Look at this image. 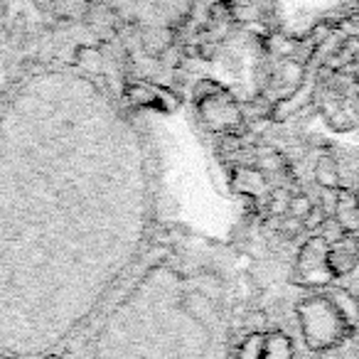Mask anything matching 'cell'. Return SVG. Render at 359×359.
<instances>
[{
  "label": "cell",
  "mask_w": 359,
  "mask_h": 359,
  "mask_svg": "<svg viewBox=\"0 0 359 359\" xmlns=\"http://www.w3.org/2000/svg\"><path fill=\"white\" fill-rule=\"evenodd\" d=\"M334 219L342 224L344 231L354 234L359 229V207H357V200H354L352 190L347 187H339L337 190V205H334Z\"/></svg>",
  "instance_id": "1"
},
{
  "label": "cell",
  "mask_w": 359,
  "mask_h": 359,
  "mask_svg": "<svg viewBox=\"0 0 359 359\" xmlns=\"http://www.w3.org/2000/svg\"><path fill=\"white\" fill-rule=\"evenodd\" d=\"M315 182H318L323 190H339V187H342L337 160L330 153H323L318 158V165H315Z\"/></svg>",
  "instance_id": "2"
},
{
  "label": "cell",
  "mask_w": 359,
  "mask_h": 359,
  "mask_svg": "<svg viewBox=\"0 0 359 359\" xmlns=\"http://www.w3.org/2000/svg\"><path fill=\"white\" fill-rule=\"evenodd\" d=\"M261 359H293L290 342L278 332L266 334L264 344H261Z\"/></svg>",
  "instance_id": "3"
},
{
  "label": "cell",
  "mask_w": 359,
  "mask_h": 359,
  "mask_svg": "<svg viewBox=\"0 0 359 359\" xmlns=\"http://www.w3.org/2000/svg\"><path fill=\"white\" fill-rule=\"evenodd\" d=\"M332 305L339 310V315L344 318V323L354 325V320H357V298H352L347 290H339V293L334 295V303Z\"/></svg>",
  "instance_id": "4"
},
{
  "label": "cell",
  "mask_w": 359,
  "mask_h": 359,
  "mask_svg": "<svg viewBox=\"0 0 359 359\" xmlns=\"http://www.w3.org/2000/svg\"><path fill=\"white\" fill-rule=\"evenodd\" d=\"M344 234H347V231L342 229V224H339V222L334 219V217H327V219L323 222V226L318 229V236H320V239H323L327 246H334L339 239H342Z\"/></svg>",
  "instance_id": "5"
},
{
  "label": "cell",
  "mask_w": 359,
  "mask_h": 359,
  "mask_svg": "<svg viewBox=\"0 0 359 359\" xmlns=\"http://www.w3.org/2000/svg\"><path fill=\"white\" fill-rule=\"evenodd\" d=\"M310 210H313V202H310L308 195H290V207H288L290 217H295V219H305Z\"/></svg>",
  "instance_id": "6"
},
{
  "label": "cell",
  "mask_w": 359,
  "mask_h": 359,
  "mask_svg": "<svg viewBox=\"0 0 359 359\" xmlns=\"http://www.w3.org/2000/svg\"><path fill=\"white\" fill-rule=\"evenodd\" d=\"M288 207H290V195L285 190H278V195H273L269 202V215L271 217H288Z\"/></svg>",
  "instance_id": "7"
},
{
  "label": "cell",
  "mask_w": 359,
  "mask_h": 359,
  "mask_svg": "<svg viewBox=\"0 0 359 359\" xmlns=\"http://www.w3.org/2000/svg\"><path fill=\"white\" fill-rule=\"evenodd\" d=\"M327 212H325V207L323 205H313V210L308 212V217L303 219V226H305V231H318L320 226H323V222L327 219Z\"/></svg>",
  "instance_id": "8"
},
{
  "label": "cell",
  "mask_w": 359,
  "mask_h": 359,
  "mask_svg": "<svg viewBox=\"0 0 359 359\" xmlns=\"http://www.w3.org/2000/svg\"><path fill=\"white\" fill-rule=\"evenodd\" d=\"M300 231H305L303 219H295V217H290V215L283 217V222H280V234H283L285 239H295Z\"/></svg>",
  "instance_id": "9"
},
{
  "label": "cell",
  "mask_w": 359,
  "mask_h": 359,
  "mask_svg": "<svg viewBox=\"0 0 359 359\" xmlns=\"http://www.w3.org/2000/svg\"><path fill=\"white\" fill-rule=\"evenodd\" d=\"M325 121H327L332 128L337 130H347L349 126H352V121H349V116H344L342 111H337V114H330V111H325Z\"/></svg>",
  "instance_id": "10"
},
{
  "label": "cell",
  "mask_w": 359,
  "mask_h": 359,
  "mask_svg": "<svg viewBox=\"0 0 359 359\" xmlns=\"http://www.w3.org/2000/svg\"><path fill=\"white\" fill-rule=\"evenodd\" d=\"M283 168V158L278 153H269L259 160V170H280Z\"/></svg>",
  "instance_id": "11"
},
{
  "label": "cell",
  "mask_w": 359,
  "mask_h": 359,
  "mask_svg": "<svg viewBox=\"0 0 359 359\" xmlns=\"http://www.w3.org/2000/svg\"><path fill=\"white\" fill-rule=\"evenodd\" d=\"M246 325H249L254 332H264L266 327V315L264 313H251L249 318H246Z\"/></svg>",
  "instance_id": "12"
},
{
  "label": "cell",
  "mask_w": 359,
  "mask_h": 359,
  "mask_svg": "<svg viewBox=\"0 0 359 359\" xmlns=\"http://www.w3.org/2000/svg\"><path fill=\"white\" fill-rule=\"evenodd\" d=\"M352 195H354V200H357V207H359V180H357V185H354Z\"/></svg>",
  "instance_id": "13"
},
{
  "label": "cell",
  "mask_w": 359,
  "mask_h": 359,
  "mask_svg": "<svg viewBox=\"0 0 359 359\" xmlns=\"http://www.w3.org/2000/svg\"><path fill=\"white\" fill-rule=\"evenodd\" d=\"M354 62H357V67H359V50H357V57H354Z\"/></svg>",
  "instance_id": "14"
},
{
  "label": "cell",
  "mask_w": 359,
  "mask_h": 359,
  "mask_svg": "<svg viewBox=\"0 0 359 359\" xmlns=\"http://www.w3.org/2000/svg\"><path fill=\"white\" fill-rule=\"evenodd\" d=\"M357 300H359V290H357Z\"/></svg>",
  "instance_id": "15"
}]
</instances>
